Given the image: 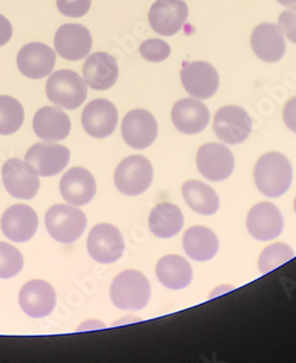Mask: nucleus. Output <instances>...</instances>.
<instances>
[{
	"label": "nucleus",
	"instance_id": "f257e3e1",
	"mask_svg": "<svg viewBox=\"0 0 296 363\" xmlns=\"http://www.w3.org/2000/svg\"><path fill=\"white\" fill-rule=\"evenodd\" d=\"M257 189L268 197L282 196L292 186V167L288 158L280 152H268L257 160L254 169Z\"/></svg>",
	"mask_w": 296,
	"mask_h": 363
},
{
	"label": "nucleus",
	"instance_id": "f03ea898",
	"mask_svg": "<svg viewBox=\"0 0 296 363\" xmlns=\"http://www.w3.org/2000/svg\"><path fill=\"white\" fill-rule=\"evenodd\" d=\"M110 298L119 309L139 311L149 301L151 285L142 273L137 269H126L113 280Z\"/></svg>",
	"mask_w": 296,
	"mask_h": 363
},
{
	"label": "nucleus",
	"instance_id": "7ed1b4c3",
	"mask_svg": "<svg viewBox=\"0 0 296 363\" xmlns=\"http://www.w3.org/2000/svg\"><path fill=\"white\" fill-rule=\"evenodd\" d=\"M47 233L59 244H74L87 227V216L76 207L55 204L45 214Z\"/></svg>",
	"mask_w": 296,
	"mask_h": 363
},
{
	"label": "nucleus",
	"instance_id": "20e7f679",
	"mask_svg": "<svg viewBox=\"0 0 296 363\" xmlns=\"http://www.w3.org/2000/svg\"><path fill=\"white\" fill-rule=\"evenodd\" d=\"M47 95L57 107L74 111L86 101L88 89L79 74L72 70L61 69L47 79Z\"/></svg>",
	"mask_w": 296,
	"mask_h": 363
},
{
	"label": "nucleus",
	"instance_id": "39448f33",
	"mask_svg": "<svg viewBox=\"0 0 296 363\" xmlns=\"http://www.w3.org/2000/svg\"><path fill=\"white\" fill-rule=\"evenodd\" d=\"M153 167L144 156H130L116 167L114 182L120 193L127 196H137L151 186Z\"/></svg>",
	"mask_w": 296,
	"mask_h": 363
},
{
	"label": "nucleus",
	"instance_id": "423d86ee",
	"mask_svg": "<svg viewBox=\"0 0 296 363\" xmlns=\"http://www.w3.org/2000/svg\"><path fill=\"white\" fill-rule=\"evenodd\" d=\"M253 121L246 109L239 106H224L218 109L213 119V131L222 142L237 145L249 138Z\"/></svg>",
	"mask_w": 296,
	"mask_h": 363
},
{
	"label": "nucleus",
	"instance_id": "0eeeda50",
	"mask_svg": "<svg viewBox=\"0 0 296 363\" xmlns=\"http://www.w3.org/2000/svg\"><path fill=\"white\" fill-rule=\"evenodd\" d=\"M88 253L100 264L118 262L125 252V242L119 229L109 223H100L88 235Z\"/></svg>",
	"mask_w": 296,
	"mask_h": 363
},
{
	"label": "nucleus",
	"instance_id": "6e6552de",
	"mask_svg": "<svg viewBox=\"0 0 296 363\" xmlns=\"http://www.w3.org/2000/svg\"><path fill=\"white\" fill-rule=\"evenodd\" d=\"M1 176L8 193L16 199L31 200L38 194L40 174L26 162L18 158L8 160L3 167Z\"/></svg>",
	"mask_w": 296,
	"mask_h": 363
},
{
	"label": "nucleus",
	"instance_id": "1a4fd4ad",
	"mask_svg": "<svg viewBox=\"0 0 296 363\" xmlns=\"http://www.w3.org/2000/svg\"><path fill=\"white\" fill-rule=\"evenodd\" d=\"M121 135L130 147L135 150L147 149L156 142L158 123L152 113L146 109H133L123 118Z\"/></svg>",
	"mask_w": 296,
	"mask_h": 363
},
{
	"label": "nucleus",
	"instance_id": "9d476101",
	"mask_svg": "<svg viewBox=\"0 0 296 363\" xmlns=\"http://www.w3.org/2000/svg\"><path fill=\"white\" fill-rule=\"evenodd\" d=\"M181 80L185 91L199 100L211 98L220 87V75L217 70L212 65L204 61L184 62Z\"/></svg>",
	"mask_w": 296,
	"mask_h": 363
},
{
	"label": "nucleus",
	"instance_id": "9b49d317",
	"mask_svg": "<svg viewBox=\"0 0 296 363\" xmlns=\"http://www.w3.org/2000/svg\"><path fill=\"white\" fill-rule=\"evenodd\" d=\"M188 17L184 0H156L148 12L152 29L161 36H174L179 33Z\"/></svg>",
	"mask_w": 296,
	"mask_h": 363
},
{
	"label": "nucleus",
	"instance_id": "f8f14e48",
	"mask_svg": "<svg viewBox=\"0 0 296 363\" xmlns=\"http://www.w3.org/2000/svg\"><path fill=\"white\" fill-rule=\"evenodd\" d=\"M197 167L206 179L212 182L224 181L232 174L235 160L227 146L217 143H207L199 147Z\"/></svg>",
	"mask_w": 296,
	"mask_h": 363
},
{
	"label": "nucleus",
	"instance_id": "ddd939ff",
	"mask_svg": "<svg viewBox=\"0 0 296 363\" xmlns=\"http://www.w3.org/2000/svg\"><path fill=\"white\" fill-rule=\"evenodd\" d=\"M56 292L50 284L42 279L24 284L19 292V306L23 313L33 318H43L50 315L56 306Z\"/></svg>",
	"mask_w": 296,
	"mask_h": 363
},
{
	"label": "nucleus",
	"instance_id": "4468645a",
	"mask_svg": "<svg viewBox=\"0 0 296 363\" xmlns=\"http://www.w3.org/2000/svg\"><path fill=\"white\" fill-rule=\"evenodd\" d=\"M55 48L57 54L67 61L84 60L93 47L89 30L81 24H64L55 33Z\"/></svg>",
	"mask_w": 296,
	"mask_h": 363
},
{
	"label": "nucleus",
	"instance_id": "2eb2a0df",
	"mask_svg": "<svg viewBox=\"0 0 296 363\" xmlns=\"http://www.w3.org/2000/svg\"><path fill=\"white\" fill-rule=\"evenodd\" d=\"M118 109L106 99H95L82 112L84 131L94 138L103 139L113 135L118 126Z\"/></svg>",
	"mask_w": 296,
	"mask_h": 363
},
{
	"label": "nucleus",
	"instance_id": "dca6fc26",
	"mask_svg": "<svg viewBox=\"0 0 296 363\" xmlns=\"http://www.w3.org/2000/svg\"><path fill=\"white\" fill-rule=\"evenodd\" d=\"M70 160L68 147L58 144L38 143L30 147L25 162L42 177H52L64 170Z\"/></svg>",
	"mask_w": 296,
	"mask_h": 363
},
{
	"label": "nucleus",
	"instance_id": "f3484780",
	"mask_svg": "<svg viewBox=\"0 0 296 363\" xmlns=\"http://www.w3.org/2000/svg\"><path fill=\"white\" fill-rule=\"evenodd\" d=\"M56 63V52L45 44H25L17 55V67L25 77L40 80L50 75Z\"/></svg>",
	"mask_w": 296,
	"mask_h": 363
},
{
	"label": "nucleus",
	"instance_id": "a211bd4d",
	"mask_svg": "<svg viewBox=\"0 0 296 363\" xmlns=\"http://www.w3.org/2000/svg\"><path fill=\"white\" fill-rule=\"evenodd\" d=\"M285 222L281 211L271 202L254 206L246 216V227L250 235L261 241H271L282 233Z\"/></svg>",
	"mask_w": 296,
	"mask_h": 363
},
{
	"label": "nucleus",
	"instance_id": "6ab92c4d",
	"mask_svg": "<svg viewBox=\"0 0 296 363\" xmlns=\"http://www.w3.org/2000/svg\"><path fill=\"white\" fill-rule=\"evenodd\" d=\"M1 232L15 242H26L36 234L38 216L33 208L26 204H15L1 216Z\"/></svg>",
	"mask_w": 296,
	"mask_h": 363
},
{
	"label": "nucleus",
	"instance_id": "aec40b11",
	"mask_svg": "<svg viewBox=\"0 0 296 363\" xmlns=\"http://www.w3.org/2000/svg\"><path fill=\"white\" fill-rule=\"evenodd\" d=\"M62 196L76 207L86 206L94 199L96 182L91 171L84 167H72L67 171L59 183Z\"/></svg>",
	"mask_w": 296,
	"mask_h": 363
},
{
	"label": "nucleus",
	"instance_id": "412c9836",
	"mask_svg": "<svg viewBox=\"0 0 296 363\" xmlns=\"http://www.w3.org/2000/svg\"><path fill=\"white\" fill-rule=\"evenodd\" d=\"M250 43L255 55L264 62H278L285 56V40L281 28L271 23L257 26L251 33Z\"/></svg>",
	"mask_w": 296,
	"mask_h": 363
},
{
	"label": "nucleus",
	"instance_id": "4be33fe9",
	"mask_svg": "<svg viewBox=\"0 0 296 363\" xmlns=\"http://www.w3.org/2000/svg\"><path fill=\"white\" fill-rule=\"evenodd\" d=\"M119 66L114 56L107 52H95L84 65V80L95 91H107L116 84Z\"/></svg>",
	"mask_w": 296,
	"mask_h": 363
},
{
	"label": "nucleus",
	"instance_id": "5701e85b",
	"mask_svg": "<svg viewBox=\"0 0 296 363\" xmlns=\"http://www.w3.org/2000/svg\"><path fill=\"white\" fill-rule=\"evenodd\" d=\"M33 131L44 142L64 140L72 131V121L67 113L57 107H43L33 116Z\"/></svg>",
	"mask_w": 296,
	"mask_h": 363
},
{
	"label": "nucleus",
	"instance_id": "b1692460",
	"mask_svg": "<svg viewBox=\"0 0 296 363\" xmlns=\"http://www.w3.org/2000/svg\"><path fill=\"white\" fill-rule=\"evenodd\" d=\"M172 121L184 135H197L209 125L210 112L203 102L195 99H181L172 108Z\"/></svg>",
	"mask_w": 296,
	"mask_h": 363
},
{
	"label": "nucleus",
	"instance_id": "393cba45",
	"mask_svg": "<svg viewBox=\"0 0 296 363\" xmlns=\"http://www.w3.org/2000/svg\"><path fill=\"white\" fill-rule=\"evenodd\" d=\"M184 225V215L181 208L171 202H161L153 208L148 227L154 235L160 239H170L177 235Z\"/></svg>",
	"mask_w": 296,
	"mask_h": 363
},
{
	"label": "nucleus",
	"instance_id": "a878e982",
	"mask_svg": "<svg viewBox=\"0 0 296 363\" xmlns=\"http://www.w3.org/2000/svg\"><path fill=\"white\" fill-rule=\"evenodd\" d=\"M156 277L164 286L181 290L191 284L193 271L186 259L181 255H166L160 259L156 269Z\"/></svg>",
	"mask_w": 296,
	"mask_h": 363
},
{
	"label": "nucleus",
	"instance_id": "bb28decb",
	"mask_svg": "<svg viewBox=\"0 0 296 363\" xmlns=\"http://www.w3.org/2000/svg\"><path fill=\"white\" fill-rule=\"evenodd\" d=\"M183 246L186 255L195 262H209L217 255L220 242L211 229L195 225L185 232Z\"/></svg>",
	"mask_w": 296,
	"mask_h": 363
},
{
	"label": "nucleus",
	"instance_id": "cd10ccee",
	"mask_svg": "<svg viewBox=\"0 0 296 363\" xmlns=\"http://www.w3.org/2000/svg\"><path fill=\"white\" fill-rule=\"evenodd\" d=\"M181 193L188 207L198 214L209 216L216 214L220 209V199L216 191L203 182L195 179L185 182Z\"/></svg>",
	"mask_w": 296,
	"mask_h": 363
},
{
	"label": "nucleus",
	"instance_id": "c85d7f7f",
	"mask_svg": "<svg viewBox=\"0 0 296 363\" xmlns=\"http://www.w3.org/2000/svg\"><path fill=\"white\" fill-rule=\"evenodd\" d=\"M24 118V108L17 99L0 95V135H10L18 132Z\"/></svg>",
	"mask_w": 296,
	"mask_h": 363
},
{
	"label": "nucleus",
	"instance_id": "c756f323",
	"mask_svg": "<svg viewBox=\"0 0 296 363\" xmlns=\"http://www.w3.org/2000/svg\"><path fill=\"white\" fill-rule=\"evenodd\" d=\"M294 258V251L288 245L283 242H276L264 248L258 259V269L261 273H267L274 271L280 266L283 265Z\"/></svg>",
	"mask_w": 296,
	"mask_h": 363
},
{
	"label": "nucleus",
	"instance_id": "7c9ffc66",
	"mask_svg": "<svg viewBox=\"0 0 296 363\" xmlns=\"http://www.w3.org/2000/svg\"><path fill=\"white\" fill-rule=\"evenodd\" d=\"M24 266L21 252L12 245L0 241V279H10L17 276Z\"/></svg>",
	"mask_w": 296,
	"mask_h": 363
},
{
	"label": "nucleus",
	"instance_id": "2f4dec72",
	"mask_svg": "<svg viewBox=\"0 0 296 363\" xmlns=\"http://www.w3.org/2000/svg\"><path fill=\"white\" fill-rule=\"evenodd\" d=\"M140 55L148 62H163L171 55V47L165 40L152 38L142 42L139 48Z\"/></svg>",
	"mask_w": 296,
	"mask_h": 363
},
{
	"label": "nucleus",
	"instance_id": "473e14b6",
	"mask_svg": "<svg viewBox=\"0 0 296 363\" xmlns=\"http://www.w3.org/2000/svg\"><path fill=\"white\" fill-rule=\"evenodd\" d=\"M58 11L70 18H81L91 10V0H56Z\"/></svg>",
	"mask_w": 296,
	"mask_h": 363
},
{
	"label": "nucleus",
	"instance_id": "72a5a7b5",
	"mask_svg": "<svg viewBox=\"0 0 296 363\" xmlns=\"http://www.w3.org/2000/svg\"><path fill=\"white\" fill-rule=\"evenodd\" d=\"M278 26L288 40L296 44V9L282 12L278 17Z\"/></svg>",
	"mask_w": 296,
	"mask_h": 363
},
{
	"label": "nucleus",
	"instance_id": "f704fd0d",
	"mask_svg": "<svg viewBox=\"0 0 296 363\" xmlns=\"http://www.w3.org/2000/svg\"><path fill=\"white\" fill-rule=\"evenodd\" d=\"M283 120L285 126L296 133V96L285 104L283 108Z\"/></svg>",
	"mask_w": 296,
	"mask_h": 363
},
{
	"label": "nucleus",
	"instance_id": "c9c22d12",
	"mask_svg": "<svg viewBox=\"0 0 296 363\" xmlns=\"http://www.w3.org/2000/svg\"><path fill=\"white\" fill-rule=\"evenodd\" d=\"M12 24L5 16L0 15V47L8 44L12 38Z\"/></svg>",
	"mask_w": 296,
	"mask_h": 363
},
{
	"label": "nucleus",
	"instance_id": "e433bc0d",
	"mask_svg": "<svg viewBox=\"0 0 296 363\" xmlns=\"http://www.w3.org/2000/svg\"><path fill=\"white\" fill-rule=\"evenodd\" d=\"M278 3L283 5V6H288V8H296V0H276Z\"/></svg>",
	"mask_w": 296,
	"mask_h": 363
},
{
	"label": "nucleus",
	"instance_id": "4c0bfd02",
	"mask_svg": "<svg viewBox=\"0 0 296 363\" xmlns=\"http://www.w3.org/2000/svg\"><path fill=\"white\" fill-rule=\"evenodd\" d=\"M294 211H295V213H296V199H295V202H294Z\"/></svg>",
	"mask_w": 296,
	"mask_h": 363
}]
</instances>
